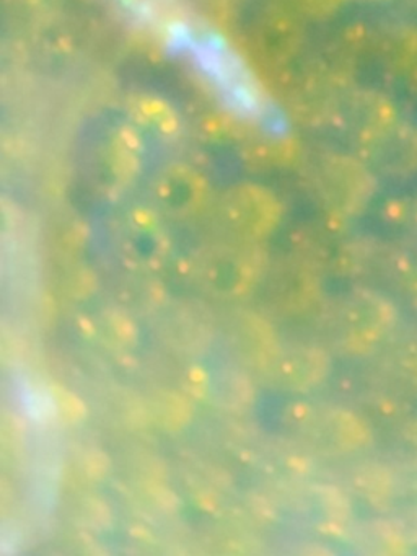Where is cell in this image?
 <instances>
[{
    "label": "cell",
    "instance_id": "obj_1",
    "mask_svg": "<svg viewBox=\"0 0 417 556\" xmlns=\"http://www.w3.org/2000/svg\"><path fill=\"white\" fill-rule=\"evenodd\" d=\"M254 245L235 240L201 247L186 260V276L211 298H244L263 278V253Z\"/></svg>",
    "mask_w": 417,
    "mask_h": 556
},
{
    "label": "cell",
    "instance_id": "obj_2",
    "mask_svg": "<svg viewBox=\"0 0 417 556\" xmlns=\"http://www.w3.org/2000/svg\"><path fill=\"white\" fill-rule=\"evenodd\" d=\"M117 255L134 273L155 275L172 256V240L149 214L130 217L117 236Z\"/></svg>",
    "mask_w": 417,
    "mask_h": 556
},
{
    "label": "cell",
    "instance_id": "obj_3",
    "mask_svg": "<svg viewBox=\"0 0 417 556\" xmlns=\"http://www.w3.org/2000/svg\"><path fill=\"white\" fill-rule=\"evenodd\" d=\"M156 330L172 350L199 354L211 346L215 320L199 302L179 301L160 308Z\"/></svg>",
    "mask_w": 417,
    "mask_h": 556
},
{
    "label": "cell",
    "instance_id": "obj_4",
    "mask_svg": "<svg viewBox=\"0 0 417 556\" xmlns=\"http://www.w3.org/2000/svg\"><path fill=\"white\" fill-rule=\"evenodd\" d=\"M277 207L264 194L248 193L230 198L224 207V224L235 240L256 243L276 229Z\"/></svg>",
    "mask_w": 417,
    "mask_h": 556
},
{
    "label": "cell",
    "instance_id": "obj_5",
    "mask_svg": "<svg viewBox=\"0 0 417 556\" xmlns=\"http://www.w3.org/2000/svg\"><path fill=\"white\" fill-rule=\"evenodd\" d=\"M228 321L227 337L231 350L244 363L263 370L279 348L274 341L273 328L251 312H238Z\"/></svg>",
    "mask_w": 417,
    "mask_h": 556
},
{
    "label": "cell",
    "instance_id": "obj_6",
    "mask_svg": "<svg viewBox=\"0 0 417 556\" xmlns=\"http://www.w3.org/2000/svg\"><path fill=\"white\" fill-rule=\"evenodd\" d=\"M325 356L319 351L308 348H277L269 363L264 366V372L270 380L283 389H306L318 382L325 372Z\"/></svg>",
    "mask_w": 417,
    "mask_h": 556
},
{
    "label": "cell",
    "instance_id": "obj_7",
    "mask_svg": "<svg viewBox=\"0 0 417 556\" xmlns=\"http://www.w3.org/2000/svg\"><path fill=\"white\" fill-rule=\"evenodd\" d=\"M166 291L162 281L149 273L130 271L116 288V305L132 317L156 315L165 305Z\"/></svg>",
    "mask_w": 417,
    "mask_h": 556
}]
</instances>
